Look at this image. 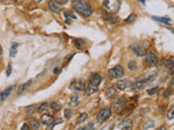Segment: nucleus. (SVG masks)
Here are the masks:
<instances>
[{"instance_id": "dca6fc26", "label": "nucleus", "mask_w": 174, "mask_h": 130, "mask_svg": "<svg viewBox=\"0 0 174 130\" xmlns=\"http://www.w3.org/2000/svg\"><path fill=\"white\" fill-rule=\"evenodd\" d=\"M86 44H87V41H86L85 39H74V44H75V47L77 48V49H84L86 46Z\"/></svg>"}, {"instance_id": "ea45409f", "label": "nucleus", "mask_w": 174, "mask_h": 130, "mask_svg": "<svg viewBox=\"0 0 174 130\" xmlns=\"http://www.w3.org/2000/svg\"><path fill=\"white\" fill-rule=\"evenodd\" d=\"M157 130H167V128H165L164 126H161V127H159Z\"/></svg>"}, {"instance_id": "e433bc0d", "label": "nucleus", "mask_w": 174, "mask_h": 130, "mask_svg": "<svg viewBox=\"0 0 174 130\" xmlns=\"http://www.w3.org/2000/svg\"><path fill=\"white\" fill-rule=\"evenodd\" d=\"M21 130H31V127H29V124H24L21 128Z\"/></svg>"}, {"instance_id": "58836bf2", "label": "nucleus", "mask_w": 174, "mask_h": 130, "mask_svg": "<svg viewBox=\"0 0 174 130\" xmlns=\"http://www.w3.org/2000/svg\"><path fill=\"white\" fill-rule=\"evenodd\" d=\"M167 93H164V94H163V97H164V98H167V97H169V95L171 94L172 93V89H168V90H167Z\"/></svg>"}, {"instance_id": "7c9ffc66", "label": "nucleus", "mask_w": 174, "mask_h": 130, "mask_svg": "<svg viewBox=\"0 0 174 130\" xmlns=\"http://www.w3.org/2000/svg\"><path fill=\"white\" fill-rule=\"evenodd\" d=\"M173 112H174V105L172 104L171 106H170V108H169V112H168V118L170 119V121L173 119V117H174Z\"/></svg>"}, {"instance_id": "7ed1b4c3", "label": "nucleus", "mask_w": 174, "mask_h": 130, "mask_svg": "<svg viewBox=\"0 0 174 130\" xmlns=\"http://www.w3.org/2000/svg\"><path fill=\"white\" fill-rule=\"evenodd\" d=\"M102 7L109 14H114L119 11L121 7V0H104Z\"/></svg>"}, {"instance_id": "20e7f679", "label": "nucleus", "mask_w": 174, "mask_h": 130, "mask_svg": "<svg viewBox=\"0 0 174 130\" xmlns=\"http://www.w3.org/2000/svg\"><path fill=\"white\" fill-rule=\"evenodd\" d=\"M155 77H156V75L155 74H152L151 76L147 77V78H139V79H137L135 83H133L132 85H131V88H132V90L135 92L139 91V90H142L147 84L151 83L152 80L155 79Z\"/></svg>"}, {"instance_id": "9b49d317", "label": "nucleus", "mask_w": 174, "mask_h": 130, "mask_svg": "<svg viewBox=\"0 0 174 130\" xmlns=\"http://www.w3.org/2000/svg\"><path fill=\"white\" fill-rule=\"evenodd\" d=\"M40 123H41V124L46 125V126L54 124V116H51V115H49V114L41 115V116H40Z\"/></svg>"}, {"instance_id": "6ab92c4d", "label": "nucleus", "mask_w": 174, "mask_h": 130, "mask_svg": "<svg viewBox=\"0 0 174 130\" xmlns=\"http://www.w3.org/2000/svg\"><path fill=\"white\" fill-rule=\"evenodd\" d=\"M29 127L32 128V130H38L39 129V123L37 119L35 118H31L29 119Z\"/></svg>"}, {"instance_id": "f704fd0d", "label": "nucleus", "mask_w": 174, "mask_h": 130, "mask_svg": "<svg viewBox=\"0 0 174 130\" xmlns=\"http://www.w3.org/2000/svg\"><path fill=\"white\" fill-rule=\"evenodd\" d=\"M113 129V124H108V125H104V127L100 128L99 130H112Z\"/></svg>"}, {"instance_id": "a211bd4d", "label": "nucleus", "mask_w": 174, "mask_h": 130, "mask_svg": "<svg viewBox=\"0 0 174 130\" xmlns=\"http://www.w3.org/2000/svg\"><path fill=\"white\" fill-rule=\"evenodd\" d=\"M31 85H32V80H29L27 83L22 84V85L20 86V88H19V92H18V93H19V94H22L23 92L26 91V89L29 88V87L31 86Z\"/></svg>"}, {"instance_id": "412c9836", "label": "nucleus", "mask_w": 174, "mask_h": 130, "mask_svg": "<svg viewBox=\"0 0 174 130\" xmlns=\"http://www.w3.org/2000/svg\"><path fill=\"white\" fill-rule=\"evenodd\" d=\"M50 107H51V110H52L54 112H56V113H58V112L61 111V105L59 104L58 102H51Z\"/></svg>"}, {"instance_id": "423d86ee", "label": "nucleus", "mask_w": 174, "mask_h": 130, "mask_svg": "<svg viewBox=\"0 0 174 130\" xmlns=\"http://www.w3.org/2000/svg\"><path fill=\"white\" fill-rule=\"evenodd\" d=\"M109 75L112 78H121L124 75V68L121 65H115L113 68L109 70Z\"/></svg>"}, {"instance_id": "ddd939ff", "label": "nucleus", "mask_w": 174, "mask_h": 130, "mask_svg": "<svg viewBox=\"0 0 174 130\" xmlns=\"http://www.w3.org/2000/svg\"><path fill=\"white\" fill-rule=\"evenodd\" d=\"M132 128H133V121L131 119H126L120 125L121 130H132Z\"/></svg>"}, {"instance_id": "c85d7f7f", "label": "nucleus", "mask_w": 174, "mask_h": 130, "mask_svg": "<svg viewBox=\"0 0 174 130\" xmlns=\"http://www.w3.org/2000/svg\"><path fill=\"white\" fill-rule=\"evenodd\" d=\"M159 90H160L159 87H155V88L148 89V90H147V93H148L149 95H153V94H156V93H158Z\"/></svg>"}, {"instance_id": "1a4fd4ad", "label": "nucleus", "mask_w": 174, "mask_h": 130, "mask_svg": "<svg viewBox=\"0 0 174 130\" xmlns=\"http://www.w3.org/2000/svg\"><path fill=\"white\" fill-rule=\"evenodd\" d=\"M125 102H126V100H125V98H122V97H119V98L114 99L113 101H112V107H113L114 112H119L121 110V108L123 107V105L125 104Z\"/></svg>"}, {"instance_id": "cd10ccee", "label": "nucleus", "mask_w": 174, "mask_h": 130, "mask_svg": "<svg viewBox=\"0 0 174 130\" xmlns=\"http://www.w3.org/2000/svg\"><path fill=\"white\" fill-rule=\"evenodd\" d=\"M87 117H88V116H87L86 113H82V114L79 115V117L77 118V124H82L83 121H85L86 119H87Z\"/></svg>"}, {"instance_id": "393cba45", "label": "nucleus", "mask_w": 174, "mask_h": 130, "mask_svg": "<svg viewBox=\"0 0 174 130\" xmlns=\"http://www.w3.org/2000/svg\"><path fill=\"white\" fill-rule=\"evenodd\" d=\"M48 107H49V104H48L47 102H45V103H43V104L39 105V107H38L37 111L39 112V113H43V112H46V111H47Z\"/></svg>"}, {"instance_id": "b1692460", "label": "nucleus", "mask_w": 174, "mask_h": 130, "mask_svg": "<svg viewBox=\"0 0 174 130\" xmlns=\"http://www.w3.org/2000/svg\"><path fill=\"white\" fill-rule=\"evenodd\" d=\"M115 93H117V91H115V88H114V87H110V88H108L107 91H106V94H107L108 98H112Z\"/></svg>"}, {"instance_id": "c756f323", "label": "nucleus", "mask_w": 174, "mask_h": 130, "mask_svg": "<svg viewBox=\"0 0 174 130\" xmlns=\"http://www.w3.org/2000/svg\"><path fill=\"white\" fill-rule=\"evenodd\" d=\"M127 67H128V70H137V64L135 61H131L130 63H128V65H127Z\"/></svg>"}, {"instance_id": "4c0bfd02", "label": "nucleus", "mask_w": 174, "mask_h": 130, "mask_svg": "<svg viewBox=\"0 0 174 130\" xmlns=\"http://www.w3.org/2000/svg\"><path fill=\"white\" fill-rule=\"evenodd\" d=\"M57 3H59V4H65V3L68 2V0H54Z\"/></svg>"}, {"instance_id": "9d476101", "label": "nucleus", "mask_w": 174, "mask_h": 130, "mask_svg": "<svg viewBox=\"0 0 174 130\" xmlns=\"http://www.w3.org/2000/svg\"><path fill=\"white\" fill-rule=\"evenodd\" d=\"M146 57H145V64L146 65H148V66H153L157 64L158 62V57L153 52H149V53L145 54Z\"/></svg>"}, {"instance_id": "2eb2a0df", "label": "nucleus", "mask_w": 174, "mask_h": 130, "mask_svg": "<svg viewBox=\"0 0 174 130\" xmlns=\"http://www.w3.org/2000/svg\"><path fill=\"white\" fill-rule=\"evenodd\" d=\"M48 8H49L54 13H60L61 12V8L58 6L56 2H54V1H49V2H48Z\"/></svg>"}, {"instance_id": "72a5a7b5", "label": "nucleus", "mask_w": 174, "mask_h": 130, "mask_svg": "<svg viewBox=\"0 0 174 130\" xmlns=\"http://www.w3.org/2000/svg\"><path fill=\"white\" fill-rule=\"evenodd\" d=\"M64 15H65V17H67V19H69V17H71L72 20H75L76 19V16L74 15L72 12H69V11H65V12H64Z\"/></svg>"}, {"instance_id": "a19ab883", "label": "nucleus", "mask_w": 174, "mask_h": 130, "mask_svg": "<svg viewBox=\"0 0 174 130\" xmlns=\"http://www.w3.org/2000/svg\"><path fill=\"white\" fill-rule=\"evenodd\" d=\"M77 130H87V126H85V127H81V128H79Z\"/></svg>"}, {"instance_id": "6e6552de", "label": "nucleus", "mask_w": 174, "mask_h": 130, "mask_svg": "<svg viewBox=\"0 0 174 130\" xmlns=\"http://www.w3.org/2000/svg\"><path fill=\"white\" fill-rule=\"evenodd\" d=\"M69 89H71L72 91L74 92H79V91H83L84 89H85V84L83 80H74L71 83V85L69 86Z\"/></svg>"}, {"instance_id": "5701e85b", "label": "nucleus", "mask_w": 174, "mask_h": 130, "mask_svg": "<svg viewBox=\"0 0 174 130\" xmlns=\"http://www.w3.org/2000/svg\"><path fill=\"white\" fill-rule=\"evenodd\" d=\"M18 47H19V44H13L12 47H11V50H10V57H14L18 53Z\"/></svg>"}, {"instance_id": "f257e3e1", "label": "nucleus", "mask_w": 174, "mask_h": 130, "mask_svg": "<svg viewBox=\"0 0 174 130\" xmlns=\"http://www.w3.org/2000/svg\"><path fill=\"white\" fill-rule=\"evenodd\" d=\"M72 8L84 17H89L93 13V9L90 4L84 1V0H73Z\"/></svg>"}, {"instance_id": "f3484780", "label": "nucleus", "mask_w": 174, "mask_h": 130, "mask_svg": "<svg viewBox=\"0 0 174 130\" xmlns=\"http://www.w3.org/2000/svg\"><path fill=\"white\" fill-rule=\"evenodd\" d=\"M152 19L155 21H158V22L162 23V24H167V25H170L171 24V19L169 17H159V16H152Z\"/></svg>"}, {"instance_id": "37998d69", "label": "nucleus", "mask_w": 174, "mask_h": 130, "mask_svg": "<svg viewBox=\"0 0 174 130\" xmlns=\"http://www.w3.org/2000/svg\"><path fill=\"white\" fill-rule=\"evenodd\" d=\"M139 1H140V2H142V3H145L146 0H139Z\"/></svg>"}, {"instance_id": "f03ea898", "label": "nucleus", "mask_w": 174, "mask_h": 130, "mask_svg": "<svg viewBox=\"0 0 174 130\" xmlns=\"http://www.w3.org/2000/svg\"><path fill=\"white\" fill-rule=\"evenodd\" d=\"M101 76L97 73H94L92 74V76L89 77V80H88V85L87 87L85 88V94L86 95H92L94 94L96 91H97V89H98L99 85L101 83Z\"/></svg>"}, {"instance_id": "79ce46f5", "label": "nucleus", "mask_w": 174, "mask_h": 130, "mask_svg": "<svg viewBox=\"0 0 174 130\" xmlns=\"http://www.w3.org/2000/svg\"><path fill=\"white\" fill-rule=\"evenodd\" d=\"M34 2H40V1H43V0H33Z\"/></svg>"}, {"instance_id": "2f4dec72", "label": "nucleus", "mask_w": 174, "mask_h": 130, "mask_svg": "<svg viewBox=\"0 0 174 130\" xmlns=\"http://www.w3.org/2000/svg\"><path fill=\"white\" fill-rule=\"evenodd\" d=\"M104 20L109 21L110 23H117L119 22V19L117 17H113V16H104Z\"/></svg>"}, {"instance_id": "39448f33", "label": "nucleus", "mask_w": 174, "mask_h": 130, "mask_svg": "<svg viewBox=\"0 0 174 130\" xmlns=\"http://www.w3.org/2000/svg\"><path fill=\"white\" fill-rule=\"evenodd\" d=\"M111 117V110L109 107H104L99 111L98 115H97V121L98 123L102 124L106 121H108Z\"/></svg>"}, {"instance_id": "4be33fe9", "label": "nucleus", "mask_w": 174, "mask_h": 130, "mask_svg": "<svg viewBox=\"0 0 174 130\" xmlns=\"http://www.w3.org/2000/svg\"><path fill=\"white\" fill-rule=\"evenodd\" d=\"M163 65H164V67L169 68V70L172 72V67H173V61H172L171 59H164V60H163Z\"/></svg>"}, {"instance_id": "473e14b6", "label": "nucleus", "mask_w": 174, "mask_h": 130, "mask_svg": "<svg viewBox=\"0 0 174 130\" xmlns=\"http://www.w3.org/2000/svg\"><path fill=\"white\" fill-rule=\"evenodd\" d=\"M135 20H136V15H135V14H132V15H130L126 20H125V22L130 24V23H133Z\"/></svg>"}, {"instance_id": "aec40b11", "label": "nucleus", "mask_w": 174, "mask_h": 130, "mask_svg": "<svg viewBox=\"0 0 174 130\" xmlns=\"http://www.w3.org/2000/svg\"><path fill=\"white\" fill-rule=\"evenodd\" d=\"M79 95H72V97L70 98L69 104L71 105V106H76V105H79Z\"/></svg>"}, {"instance_id": "4468645a", "label": "nucleus", "mask_w": 174, "mask_h": 130, "mask_svg": "<svg viewBox=\"0 0 174 130\" xmlns=\"http://www.w3.org/2000/svg\"><path fill=\"white\" fill-rule=\"evenodd\" d=\"M127 87H130V81L128 80H119L117 83V88L121 91H124Z\"/></svg>"}, {"instance_id": "bb28decb", "label": "nucleus", "mask_w": 174, "mask_h": 130, "mask_svg": "<svg viewBox=\"0 0 174 130\" xmlns=\"http://www.w3.org/2000/svg\"><path fill=\"white\" fill-rule=\"evenodd\" d=\"M72 116H73L72 110H70V108H65V110H64V117L67 118V119H71Z\"/></svg>"}, {"instance_id": "a878e982", "label": "nucleus", "mask_w": 174, "mask_h": 130, "mask_svg": "<svg viewBox=\"0 0 174 130\" xmlns=\"http://www.w3.org/2000/svg\"><path fill=\"white\" fill-rule=\"evenodd\" d=\"M155 126V121H146L145 124L142 125V129L144 130H147L149 129V128H151Z\"/></svg>"}, {"instance_id": "0eeeda50", "label": "nucleus", "mask_w": 174, "mask_h": 130, "mask_svg": "<svg viewBox=\"0 0 174 130\" xmlns=\"http://www.w3.org/2000/svg\"><path fill=\"white\" fill-rule=\"evenodd\" d=\"M132 50L138 57H144L146 54V46L144 44H142V42H137V44H133Z\"/></svg>"}, {"instance_id": "f8f14e48", "label": "nucleus", "mask_w": 174, "mask_h": 130, "mask_svg": "<svg viewBox=\"0 0 174 130\" xmlns=\"http://www.w3.org/2000/svg\"><path fill=\"white\" fill-rule=\"evenodd\" d=\"M13 88H14L13 86H10V87H8V88L4 89L3 91H1V93H0V101H4V99H7L10 94H11Z\"/></svg>"}, {"instance_id": "c9c22d12", "label": "nucleus", "mask_w": 174, "mask_h": 130, "mask_svg": "<svg viewBox=\"0 0 174 130\" xmlns=\"http://www.w3.org/2000/svg\"><path fill=\"white\" fill-rule=\"evenodd\" d=\"M11 73H12V65L9 64V66H8V68H7V76L9 77L10 75H11Z\"/></svg>"}]
</instances>
